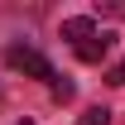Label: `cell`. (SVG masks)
Masks as SVG:
<instances>
[{
  "label": "cell",
  "instance_id": "6da1fadb",
  "mask_svg": "<svg viewBox=\"0 0 125 125\" xmlns=\"http://www.w3.org/2000/svg\"><path fill=\"white\" fill-rule=\"evenodd\" d=\"M62 39L72 43V53H77L82 62H101L111 53V43H115V34H111V29H96V19H87V15L62 19Z\"/></svg>",
  "mask_w": 125,
  "mask_h": 125
},
{
  "label": "cell",
  "instance_id": "7a4b0ae2",
  "mask_svg": "<svg viewBox=\"0 0 125 125\" xmlns=\"http://www.w3.org/2000/svg\"><path fill=\"white\" fill-rule=\"evenodd\" d=\"M5 62H10L15 72H29V77L48 82V87H53V77H58V72H53V62H48L39 48H24V43H15V48H10V53H5Z\"/></svg>",
  "mask_w": 125,
  "mask_h": 125
},
{
  "label": "cell",
  "instance_id": "3957f363",
  "mask_svg": "<svg viewBox=\"0 0 125 125\" xmlns=\"http://www.w3.org/2000/svg\"><path fill=\"white\" fill-rule=\"evenodd\" d=\"M82 125H111V111H106V106H92V111H82Z\"/></svg>",
  "mask_w": 125,
  "mask_h": 125
},
{
  "label": "cell",
  "instance_id": "277c9868",
  "mask_svg": "<svg viewBox=\"0 0 125 125\" xmlns=\"http://www.w3.org/2000/svg\"><path fill=\"white\" fill-rule=\"evenodd\" d=\"M53 101H72V82L67 77H53Z\"/></svg>",
  "mask_w": 125,
  "mask_h": 125
},
{
  "label": "cell",
  "instance_id": "5b68a950",
  "mask_svg": "<svg viewBox=\"0 0 125 125\" xmlns=\"http://www.w3.org/2000/svg\"><path fill=\"white\" fill-rule=\"evenodd\" d=\"M106 82H115V87H125V62H115V67H111V77Z\"/></svg>",
  "mask_w": 125,
  "mask_h": 125
}]
</instances>
